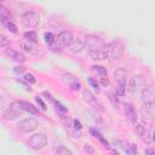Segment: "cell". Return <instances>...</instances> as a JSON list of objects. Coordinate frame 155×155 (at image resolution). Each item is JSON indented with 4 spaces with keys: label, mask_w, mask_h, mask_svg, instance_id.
Segmentation results:
<instances>
[{
    "label": "cell",
    "mask_w": 155,
    "mask_h": 155,
    "mask_svg": "<svg viewBox=\"0 0 155 155\" xmlns=\"http://www.w3.org/2000/svg\"><path fill=\"white\" fill-rule=\"evenodd\" d=\"M124 44L120 41V40H114L109 44L105 45V53H107V58H110V59H119L121 58V56L124 54Z\"/></svg>",
    "instance_id": "6da1fadb"
},
{
    "label": "cell",
    "mask_w": 155,
    "mask_h": 155,
    "mask_svg": "<svg viewBox=\"0 0 155 155\" xmlns=\"http://www.w3.org/2000/svg\"><path fill=\"white\" fill-rule=\"evenodd\" d=\"M126 78H127V71L124 68H117L114 71V79L116 82V94L117 96H124L126 92Z\"/></svg>",
    "instance_id": "7a4b0ae2"
},
{
    "label": "cell",
    "mask_w": 155,
    "mask_h": 155,
    "mask_svg": "<svg viewBox=\"0 0 155 155\" xmlns=\"http://www.w3.org/2000/svg\"><path fill=\"white\" fill-rule=\"evenodd\" d=\"M40 15L35 11H25L21 16V22L25 28H35L40 23Z\"/></svg>",
    "instance_id": "3957f363"
},
{
    "label": "cell",
    "mask_w": 155,
    "mask_h": 155,
    "mask_svg": "<svg viewBox=\"0 0 155 155\" xmlns=\"http://www.w3.org/2000/svg\"><path fill=\"white\" fill-rule=\"evenodd\" d=\"M22 113L23 110L19 105V102H13L2 111V119L6 121H13L18 119L22 115Z\"/></svg>",
    "instance_id": "277c9868"
},
{
    "label": "cell",
    "mask_w": 155,
    "mask_h": 155,
    "mask_svg": "<svg viewBox=\"0 0 155 155\" xmlns=\"http://www.w3.org/2000/svg\"><path fill=\"white\" fill-rule=\"evenodd\" d=\"M39 126V121L34 117H28V119H23L21 121L17 122L16 125V130L19 133H29L33 132L34 130H36Z\"/></svg>",
    "instance_id": "5b68a950"
},
{
    "label": "cell",
    "mask_w": 155,
    "mask_h": 155,
    "mask_svg": "<svg viewBox=\"0 0 155 155\" xmlns=\"http://www.w3.org/2000/svg\"><path fill=\"white\" fill-rule=\"evenodd\" d=\"M47 144V137L45 133L39 132V133H34L29 139H28V145L29 148L34 149V150H40L42 148H45Z\"/></svg>",
    "instance_id": "8992f818"
},
{
    "label": "cell",
    "mask_w": 155,
    "mask_h": 155,
    "mask_svg": "<svg viewBox=\"0 0 155 155\" xmlns=\"http://www.w3.org/2000/svg\"><path fill=\"white\" fill-rule=\"evenodd\" d=\"M85 46L87 47V51H96V50H103L105 48V44L103 42V40L99 36L88 34L85 36V41H84Z\"/></svg>",
    "instance_id": "52a82bcc"
},
{
    "label": "cell",
    "mask_w": 155,
    "mask_h": 155,
    "mask_svg": "<svg viewBox=\"0 0 155 155\" xmlns=\"http://www.w3.org/2000/svg\"><path fill=\"white\" fill-rule=\"evenodd\" d=\"M147 85V81H145V78L143 75H134L130 79V82H128V91L133 94L140 92Z\"/></svg>",
    "instance_id": "ba28073f"
},
{
    "label": "cell",
    "mask_w": 155,
    "mask_h": 155,
    "mask_svg": "<svg viewBox=\"0 0 155 155\" xmlns=\"http://www.w3.org/2000/svg\"><path fill=\"white\" fill-rule=\"evenodd\" d=\"M82 97H84V99H85V102L90 105V107H92V108H94V109H99V110H103V108H102V104L98 102V99H97V97L91 92V91H88V90H85L84 92H82Z\"/></svg>",
    "instance_id": "9c48e42d"
},
{
    "label": "cell",
    "mask_w": 155,
    "mask_h": 155,
    "mask_svg": "<svg viewBox=\"0 0 155 155\" xmlns=\"http://www.w3.org/2000/svg\"><path fill=\"white\" fill-rule=\"evenodd\" d=\"M73 40H74V35L69 30H64V31L59 33L58 36H57V41H58L59 46H63V47L69 46Z\"/></svg>",
    "instance_id": "30bf717a"
},
{
    "label": "cell",
    "mask_w": 155,
    "mask_h": 155,
    "mask_svg": "<svg viewBox=\"0 0 155 155\" xmlns=\"http://www.w3.org/2000/svg\"><path fill=\"white\" fill-rule=\"evenodd\" d=\"M154 97H155V91H154V86L153 85H145V87L140 91V98L144 103H150L154 102Z\"/></svg>",
    "instance_id": "8fae6325"
},
{
    "label": "cell",
    "mask_w": 155,
    "mask_h": 155,
    "mask_svg": "<svg viewBox=\"0 0 155 155\" xmlns=\"http://www.w3.org/2000/svg\"><path fill=\"white\" fill-rule=\"evenodd\" d=\"M124 110H125V115H126V117L128 119V121H130L132 125H136L138 116H137V111H136L134 107H133L131 103H125Z\"/></svg>",
    "instance_id": "7c38bea8"
},
{
    "label": "cell",
    "mask_w": 155,
    "mask_h": 155,
    "mask_svg": "<svg viewBox=\"0 0 155 155\" xmlns=\"http://www.w3.org/2000/svg\"><path fill=\"white\" fill-rule=\"evenodd\" d=\"M5 54H6L7 57L12 58L13 61L18 62V63H24V62H25L24 54H22L21 52H18V51H16V50H13V48H10V47L6 48V50H5Z\"/></svg>",
    "instance_id": "4fadbf2b"
},
{
    "label": "cell",
    "mask_w": 155,
    "mask_h": 155,
    "mask_svg": "<svg viewBox=\"0 0 155 155\" xmlns=\"http://www.w3.org/2000/svg\"><path fill=\"white\" fill-rule=\"evenodd\" d=\"M44 38H45V42L48 45V47H51V48H58L59 47V44H58V41H57V36L54 35V34H52V33H45L44 34Z\"/></svg>",
    "instance_id": "5bb4252c"
},
{
    "label": "cell",
    "mask_w": 155,
    "mask_h": 155,
    "mask_svg": "<svg viewBox=\"0 0 155 155\" xmlns=\"http://www.w3.org/2000/svg\"><path fill=\"white\" fill-rule=\"evenodd\" d=\"M68 47H69V50L71 52L79 53V52H81L85 48V44H84V40H81V39H74Z\"/></svg>",
    "instance_id": "9a60e30c"
},
{
    "label": "cell",
    "mask_w": 155,
    "mask_h": 155,
    "mask_svg": "<svg viewBox=\"0 0 155 155\" xmlns=\"http://www.w3.org/2000/svg\"><path fill=\"white\" fill-rule=\"evenodd\" d=\"M19 105H21L23 111H27V113H29L31 115H39V110L33 104H30V103H28L25 101H19Z\"/></svg>",
    "instance_id": "2e32d148"
},
{
    "label": "cell",
    "mask_w": 155,
    "mask_h": 155,
    "mask_svg": "<svg viewBox=\"0 0 155 155\" xmlns=\"http://www.w3.org/2000/svg\"><path fill=\"white\" fill-rule=\"evenodd\" d=\"M88 56L93 61H103V59H107L105 48H103V50H96V51H88Z\"/></svg>",
    "instance_id": "e0dca14e"
},
{
    "label": "cell",
    "mask_w": 155,
    "mask_h": 155,
    "mask_svg": "<svg viewBox=\"0 0 155 155\" xmlns=\"http://www.w3.org/2000/svg\"><path fill=\"white\" fill-rule=\"evenodd\" d=\"M122 148H124V150H125V153L127 155H138L137 148L133 144H131V143H124Z\"/></svg>",
    "instance_id": "ac0fdd59"
},
{
    "label": "cell",
    "mask_w": 155,
    "mask_h": 155,
    "mask_svg": "<svg viewBox=\"0 0 155 155\" xmlns=\"http://www.w3.org/2000/svg\"><path fill=\"white\" fill-rule=\"evenodd\" d=\"M92 70L94 74H97L99 78H105L107 76V69L102 65H93L92 67Z\"/></svg>",
    "instance_id": "d6986e66"
},
{
    "label": "cell",
    "mask_w": 155,
    "mask_h": 155,
    "mask_svg": "<svg viewBox=\"0 0 155 155\" xmlns=\"http://www.w3.org/2000/svg\"><path fill=\"white\" fill-rule=\"evenodd\" d=\"M154 102H150V103H144L143 104V111H145L147 114H149V116H154Z\"/></svg>",
    "instance_id": "ffe728a7"
},
{
    "label": "cell",
    "mask_w": 155,
    "mask_h": 155,
    "mask_svg": "<svg viewBox=\"0 0 155 155\" xmlns=\"http://www.w3.org/2000/svg\"><path fill=\"white\" fill-rule=\"evenodd\" d=\"M69 87L73 91H79L81 88V84L78 81V79H75L74 76H71V79L69 80Z\"/></svg>",
    "instance_id": "44dd1931"
},
{
    "label": "cell",
    "mask_w": 155,
    "mask_h": 155,
    "mask_svg": "<svg viewBox=\"0 0 155 155\" xmlns=\"http://www.w3.org/2000/svg\"><path fill=\"white\" fill-rule=\"evenodd\" d=\"M24 38L29 42H36L38 41V36H36L35 31H27V33H24Z\"/></svg>",
    "instance_id": "7402d4cb"
},
{
    "label": "cell",
    "mask_w": 155,
    "mask_h": 155,
    "mask_svg": "<svg viewBox=\"0 0 155 155\" xmlns=\"http://www.w3.org/2000/svg\"><path fill=\"white\" fill-rule=\"evenodd\" d=\"M56 155H73V153H71L68 148L61 145V147L57 148V150H56Z\"/></svg>",
    "instance_id": "603a6c76"
},
{
    "label": "cell",
    "mask_w": 155,
    "mask_h": 155,
    "mask_svg": "<svg viewBox=\"0 0 155 155\" xmlns=\"http://www.w3.org/2000/svg\"><path fill=\"white\" fill-rule=\"evenodd\" d=\"M24 80H25L27 82H29L30 85H33V84H35V82H36V79H35V76H34L33 74H30V73H27V74H24Z\"/></svg>",
    "instance_id": "cb8c5ba5"
},
{
    "label": "cell",
    "mask_w": 155,
    "mask_h": 155,
    "mask_svg": "<svg viewBox=\"0 0 155 155\" xmlns=\"http://www.w3.org/2000/svg\"><path fill=\"white\" fill-rule=\"evenodd\" d=\"M134 130H136V132L138 133V136H139V137H142V136H143V133H144V131H145V127H144L143 125H140V124H137V125H136V127H134Z\"/></svg>",
    "instance_id": "d4e9b609"
},
{
    "label": "cell",
    "mask_w": 155,
    "mask_h": 155,
    "mask_svg": "<svg viewBox=\"0 0 155 155\" xmlns=\"http://www.w3.org/2000/svg\"><path fill=\"white\" fill-rule=\"evenodd\" d=\"M8 45V39L0 33V47H5Z\"/></svg>",
    "instance_id": "484cf974"
},
{
    "label": "cell",
    "mask_w": 155,
    "mask_h": 155,
    "mask_svg": "<svg viewBox=\"0 0 155 155\" xmlns=\"http://www.w3.org/2000/svg\"><path fill=\"white\" fill-rule=\"evenodd\" d=\"M88 84L97 91V92H99V86H98V84H97V81L94 80V79H92V78H88Z\"/></svg>",
    "instance_id": "4316f807"
},
{
    "label": "cell",
    "mask_w": 155,
    "mask_h": 155,
    "mask_svg": "<svg viewBox=\"0 0 155 155\" xmlns=\"http://www.w3.org/2000/svg\"><path fill=\"white\" fill-rule=\"evenodd\" d=\"M5 25L8 28V30H10V31H12V33H17V27H16V25H15V24H13L11 21H10L8 23H6Z\"/></svg>",
    "instance_id": "83f0119b"
},
{
    "label": "cell",
    "mask_w": 155,
    "mask_h": 155,
    "mask_svg": "<svg viewBox=\"0 0 155 155\" xmlns=\"http://www.w3.org/2000/svg\"><path fill=\"white\" fill-rule=\"evenodd\" d=\"M35 101H36V103L40 105V108H41L42 110H46V108H47V107H46V104L42 102V99H41L40 97H36V98H35Z\"/></svg>",
    "instance_id": "f1b7e54d"
},
{
    "label": "cell",
    "mask_w": 155,
    "mask_h": 155,
    "mask_svg": "<svg viewBox=\"0 0 155 155\" xmlns=\"http://www.w3.org/2000/svg\"><path fill=\"white\" fill-rule=\"evenodd\" d=\"M23 71H24V67H22V65H17V67L13 68V73L15 74H22Z\"/></svg>",
    "instance_id": "f546056e"
},
{
    "label": "cell",
    "mask_w": 155,
    "mask_h": 155,
    "mask_svg": "<svg viewBox=\"0 0 155 155\" xmlns=\"http://www.w3.org/2000/svg\"><path fill=\"white\" fill-rule=\"evenodd\" d=\"M99 82H101L103 86H105V87L109 86V80H108L107 76H105V78H101V79H99Z\"/></svg>",
    "instance_id": "4dcf8cb0"
},
{
    "label": "cell",
    "mask_w": 155,
    "mask_h": 155,
    "mask_svg": "<svg viewBox=\"0 0 155 155\" xmlns=\"http://www.w3.org/2000/svg\"><path fill=\"white\" fill-rule=\"evenodd\" d=\"M84 150H85L86 153H88V154H93V148H92L90 144H85Z\"/></svg>",
    "instance_id": "1f68e13d"
},
{
    "label": "cell",
    "mask_w": 155,
    "mask_h": 155,
    "mask_svg": "<svg viewBox=\"0 0 155 155\" xmlns=\"http://www.w3.org/2000/svg\"><path fill=\"white\" fill-rule=\"evenodd\" d=\"M98 138H99V140H101V143L103 144V147H104V148H109V143H108V140H105V139L102 137V134H101Z\"/></svg>",
    "instance_id": "d6a6232c"
},
{
    "label": "cell",
    "mask_w": 155,
    "mask_h": 155,
    "mask_svg": "<svg viewBox=\"0 0 155 155\" xmlns=\"http://www.w3.org/2000/svg\"><path fill=\"white\" fill-rule=\"evenodd\" d=\"M74 125H75L74 127L78 128V130H81V127H82L81 124H80V121H78V120H74Z\"/></svg>",
    "instance_id": "836d02e7"
},
{
    "label": "cell",
    "mask_w": 155,
    "mask_h": 155,
    "mask_svg": "<svg viewBox=\"0 0 155 155\" xmlns=\"http://www.w3.org/2000/svg\"><path fill=\"white\" fill-rule=\"evenodd\" d=\"M145 155H154V150L151 148H147L145 149Z\"/></svg>",
    "instance_id": "e575fe53"
},
{
    "label": "cell",
    "mask_w": 155,
    "mask_h": 155,
    "mask_svg": "<svg viewBox=\"0 0 155 155\" xmlns=\"http://www.w3.org/2000/svg\"><path fill=\"white\" fill-rule=\"evenodd\" d=\"M56 105H57V108H59L62 111H67V109H65V108H63V105H62V104H59V103H56Z\"/></svg>",
    "instance_id": "d590c367"
},
{
    "label": "cell",
    "mask_w": 155,
    "mask_h": 155,
    "mask_svg": "<svg viewBox=\"0 0 155 155\" xmlns=\"http://www.w3.org/2000/svg\"><path fill=\"white\" fill-rule=\"evenodd\" d=\"M111 155H119V153L115 151V150H113V151H111Z\"/></svg>",
    "instance_id": "8d00e7d4"
}]
</instances>
